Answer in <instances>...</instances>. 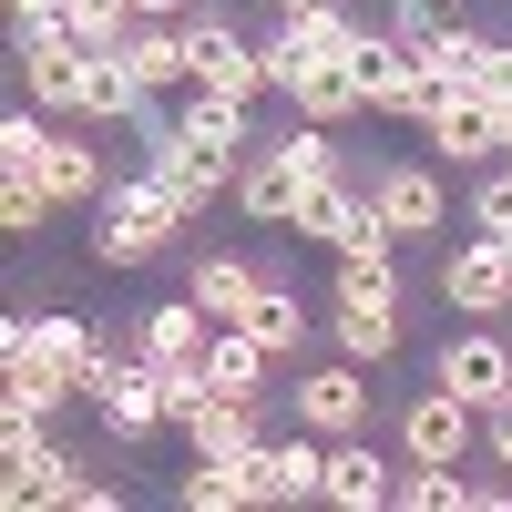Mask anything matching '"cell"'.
I'll return each mask as SVG.
<instances>
[{"instance_id": "9c48e42d", "label": "cell", "mask_w": 512, "mask_h": 512, "mask_svg": "<svg viewBox=\"0 0 512 512\" xmlns=\"http://www.w3.org/2000/svg\"><path fill=\"white\" fill-rule=\"evenodd\" d=\"M82 62H93V41H82L72 21L21 31V93H31L41 113H82Z\"/></svg>"}, {"instance_id": "7402d4cb", "label": "cell", "mask_w": 512, "mask_h": 512, "mask_svg": "<svg viewBox=\"0 0 512 512\" xmlns=\"http://www.w3.org/2000/svg\"><path fill=\"white\" fill-rule=\"evenodd\" d=\"M236 205H246L267 236H287V216H297V175H287V154L256 144V154H246V175H236Z\"/></svg>"}, {"instance_id": "74e56055", "label": "cell", "mask_w": 512, "mask_h": 512, "mask_svg": "<svg viewBox=\"0 0 512 512\" xmlns=\"http://www.w3.org/2000/svg\"><path fill=\"white\" fill-rule=\"evenodd\" d=\"M267 11H277V21H297V11H318V0H267Z\"/></svg>"}, {"instance_id": "f1b7e54d", "label": "cell", "mask_w": 512, "mask_h": 512, "mask_svg": "<svg viewBox=\"0 0 512 512\" xmlns=\"http://www.w3.org/2000/svg\"><path fill=\"white\" fill-rule=\"evenodd\" d=\"M72 492H82V472H72L52 441H31V451L11 461V502H21V512H31V502H72Z\"/></svg>"}, {"instance_id": "7a4b0ae2", "label": "cell", "mask_w": 512, "mask_h": 512, "mask_svg": "<svg viewBox=\"0 0 512 512\" xmlns=\"http://www.w3.org/2000/svg\"><path fill=\"white\" fill-rule=\"evenodd\" d=\"M400 349V267H359V256H338V359L379 369Z\"/></svg>"}, {"instance_id": "f546056e", "label": "cell", "mask_w": 512, "mask_h": 512, "mask_svg": "<svg viewBox=\"0 0 512 512\" xmlns=\"http://www.w3.org/2000/svg\"><path fill=\"white\" fill-rule=\"evenodd\" d=\"M31 349H41V359H62L72 379H93V359H103V338L82 328L72 308H41V318H31Z\"/></svg>"}, {"instance_id": "2e32d148", "label": "cell", "mask_w": 512, "mask_h": 512, "mask_svg": "<svg viewBox=\"0 0 512 512\" xmlns=\"http://www.w3.org/2000/svg\"><path fill=\"white\" fill-rule=\"evenodd\" d=\"M175 431H185V451H216V461H236V451H256V441H267V410H256V400H236V390H216L205 410H185Z\"/></svg>"}, {"instance_id": "603a6c76", "label": "cell", "mask_w": 512, "mask_h": 512, "mask_svg": "<svg viewBox=\"0 0 512 512\" xmlns=\"http://www.w3.org/2000/svg\"><path fill=\"white\" fill-rule=\"evenodd\" d=\"M175 123H185L195 144H236V154H246V144H267V134H256V103H236V93H205V82L175 103Z\"/></svg>"}, {"instance_id": "4316f807", "label": "cell", "mask_w": 512, "mask_h": 512, "mask_svg": "<svg viewBox=\"0 0 512 512\" xmlns=\"http://www.w3.org/2000/svg\"><path fill=\"white\" fill-rule=\"evenodd\" d=\"M236 328H256V338H267L277 359H297V349H308V308H297V287H277V277L256 287V308H246Z\"/></svg>"}, {"instance_id": "6da1fadb", "label": "cell", "mask_w": 512, "mask_h": 512, "mask_svg": "<svg viewBox=\"0 0 512 512\" xmlns=\"http://www.w3.org/2000/svg\"><path fill=\"white\" fill-rule=\"evenodd\" d=\"M93 216H103V226H93V256H103V267H154V256L195 226L154 164H144V175H123V185H103V205H93Z\"/></svg>"}, {"instance_id": "d6a6232c", "label": "cell", "mask_w": 512, "mask_h": 512, "mask_svg": "<svg viewBox=\"0 0 512 512\" xmlns=\"http://www.w3.org/2000/svg\"><path fill=\"white\" fill-rule=\"evenodd\" d=\"M41 216H52V195H41L31 175H0V226H11V236H41Z\"/></svg>"}, {"instance_id": "cb8c5ba5", "label": "cell", "mask_w": 512, "mask_h": 512, "mask_svg": "<svg viewBox=\"0 0 512 512\" xmlns=\"http://www.w3.org/2000/svg\"><path fill=\"white\" fill-rule=\"evenodd\" d=\"M267 154H287V175H297V185L349 175V154H338V123H308V113H297L287 134H267ZM349 185H359V175H349Z\"/></svg>"}, {"instance_id": "8d00e7d4", "label": "cell", "mask_w": 512, "mask_h": 512, "mask_svg": "<svg viewBox=\"0 0 512 512\" xmlns=\"http://www.w3.org/2000/svg\"><path fill=\"white\" fill-rule=\"evenodd\" d=\"M195 0H134V21H185Z\"/></svg>"}, {"instance_id": "d4e9b609", "label": "cell", "mask_w": 512, "mask_h": 512, "mask_svg": "<svg viewBox=\"0 0 512 512\" xmlns=\"http://www.w3.org/2000/svg\"><path fill=\"white\" fill-rule=\"evenodd\" d=\"M359 185L349 175H328V185H297V216H287V236H318V246H338V236H349L359 226Z\"/></svg>"}, {"instance_id": "e575fe53", "label": "cell", "mask_w": 512, "mask_h": 512, "mask_svg": "<svg viewBox=\"0 0 512 512\" xmlns=\"http://www.w3.org/2000/svg\"><path fill=\"white\" fill-rule=\"evenodd\" d=\"M41 21H62V0H11V31H41Z\"/></svg>"}, {"instance_id": "ba28073f", "label": "cell", "mask_w": 512, "mask_h": 512, "mask_svg": "<svg viewBox=\"0 0 512 512\" xmlns=\"http://www.w3.org/2000/svg\"><path fill=\"white\" fill-rule=\"evenodd\" d=\"M287 420H297V431H318V441L369 431V369H359V359H318V369L287 390Z\"/></svg>"}, {"instance_id": "30bf717a", "label": "cell", "mask_w": 512, "mask_h": 512, "mask_svg": "<svg viewBox=\"0 0 512 512\" xmlns=\"http://www.w3.org/2000/svg\"><path fill=\"white\" fill-rule=\"evenodd\" d=\"M441 297L461 318H512V236H461L441 256Z\"/></svg>"}, {"instance_id": "4fadbf2b", "label": "cell", "mask_w": 512, "mask_h": 512, "mask_svg": "<svg viewBox=\"0 0 512 512\" xmlns=\"http://www.w3.org/2000/svg\"><path fill=\"white\" fill-rule=\"evenodd\" d=\"M420 134H431V154H441V164H461V175H482V164L502 154V134H492V103H482V93H441Z\"/></svg>"}, {"instance_id": "8992f818", "label": "cell", "mask_w": 512, "mask_h": 512, "mask_svg": "<svg viewBox=\"0 0 512 512\" xmlns=\"http://www.w3.org/2000/svg\"><path fill=\"white\" fill-rule=\"evenodd\" d=\"M431 379L441 390H461L482 420L512 400V338H502V318H472V328H451L441 338V359H431Z\"/></svg>"}, {"instance_id": "44dd1931", "label": "cell", "mask_w": 512, "mask_h": 512, "mask_svg": "<svg viewBox=\"0 0 512 512\" xmlns=\"http://www.w3.org/2000/svg\"><path fill=\"white\" fill-rule=\"evenodd\" d=\"M256 287H267V267H256V256H195V277H185V297H195L216 328L256 308Z\"/></svg>"}, {"instance_id": "ffe728a7", "label": "cell", "mask_w": 512, "mask_h": 512, "mask_svg": "<svg viewBox=\"0 0 512 512\" xmlns=\"http://www.w3.org/2000/svg\"><path fill=\"white\" fill-rule=\"evenodd\" d=\"M267 369H277V349H267V338H256V328H216V338H205V379H216V390H236V400H267Z\"/></svg>"}, {"instance_id": "7c38bea8", "label": "cell", "mask_w": 512, "mask_h": 512, "mask_svg": "<svg viewBox=\"0 0 512 512\" xmlns=\"http://www.w3.org/2000/svg\"><path fill=\"white\" fill-rule=\"evenodd\" d=\"M472 420H482V410L431 379V390L400 410V451H410V461H472Z\"/></svg>"}, {"instance_id": "8fae6325", "label": "cell", "mask_w": 512, "mask_h": 512, "mask_svg": "<svg viewBox=\"0 0 512 512\" xmlns=\"http://www.w3.org/2000/svg\"><path fill=\"white\" fill-rule=\"evenodd\" d=\"M359 185H369L379 216H390V236H400V246H420V236H441V226H451V195H441L431 164H369Z\"/></svg>"}, {"instance_id": "83f0119b", "label": "cell", "mask_w": 512, "mask_h": 512, "mask_svg": "<svg viewBox=\"0 0 512 512\" xmlns=\"http://www.w3.org/2000/svg\"><path fill=\"white\" fill-rule=\"evenodd\" d=\"M390 502H410V512H472V472H461V461H410Z\"/></svg>"}, {"instance_id": "4dcf8cb0", "label": "cell", "mask_w": 512, "mask_h": 512, "mask_svg": "<svg viewBox=\"0 0 512 512\" xmlns=\"http://www.w3.org/2000/svg\"><path fill=\"white\" fill-rule=\"evenodd\" d=\"M62 21L93 41V52H123V31H134V0H62Z\"/></svg>"}, {"instance_id": "1f68e13d", "label": "cell", "mask_w": 512, "mask_h": 512, "mask_svg": "<svg viewBox=\"0 0 512 512\" xmlns=\"http://www.w3.org/2000/svg\"><path fill=\"white\" fill-rule=\"evenodd\" d=\"M461 226H472V236H512V164H502V175H482L472 195H461Z\"/></svg>"}, {"instance_id": "277c9868", "label": "cell", "mask_w": 512, "mask_h": 512, "mask_svg": "<svg viewBox=\"0 0 512 512\" xmlns=\"http://www.w3.org/2000/svg\"><path fill=\"white\" fill-rule=\"evenodd\" d=\"M144 164H154L164 185H175V205H185V216H205V205H216V195H236V175H246V154H236V144H195L185 123H144Z\"/></svg>"}, {"instance_id": "9a60e30c", "label": "cell", "mask_w": 512, "mask_h": 512, "mask_svg": "<svg viewBox=\"0 0 512 512\" xmlns=\"http://www.w3.org/2000/svg\"><path fill=\"white\" fill-rule=\"evenodd\" d=\"M400 492V472L369 451V431H349V441H328V482H318V502H338V512H379Z\"/></svg>"}, {"instance_id": "3957f363", "label": "cell", "mask_w": 512, "mask_h": 512, "mask_svg": "<svg viewBox=\"0 0 512 512\" xmlns=\"http://www.w3.org/2000/svg\"><path fill=\"white\" fill-rule=\"evenodd\" d=\"M185 52H195V82H205V93H236V103L277 93V82H267V41H246V31L226 21V0H195V11H185Z\"/></svg>"}, {"instance_id": "d590c367", "label": "cell", "mask_w": 512, "mask_h": 512, "mask_svg": "<svg viewBox=\"0 0 512 512\" xmlns=\"http://www.w3.org/2000/svg\"><path fill=\"white\" fill-rule=\"evenodd\" d=\"M492 461H502V472H512V400L492 410Z\"/></svg>"}, {"instance_id": "d6986e66", "label": "cell", "mask_w": 512, "mask_h": 512, "mask_svg": "<svg viewBox=\"0 0 512 512\" xmlns=\"http://www.w3.org/2000/svg\"><path fill=\"white\" fill-rule=\"evenodd\" d=\"M287 103L308 113V123H349V113H369V82H359V62H308V52H297Z\"/></svg>"}, {"instance_id": "52a82bcc", "label": "cell", "mask_w": 512, "mask_h": 512, "mask_svg": "<svg viewBox=\"0 0 512 512\" xmlns=\"http://www.w3.org/2000/svg\"><path fill=\"white\" fill-rule=\"evenodd\" d=\"M236 472H246V502H318V482H328V441L287 420V441L267 431L256 451H236Z\"/></svg>"}, {"instance_id": "e0dca14e", "label": "cell", "mask_w": 512, "mask_h": 512, "mask_svg": "<svg viewBox=\"0 0 512 512\" xmlns=\"http://www.w3.org/2000/svg\"><path fill=\"white\" fill-rule=\"evenodd\" d=\"M123 62L144 72V93H195V52H185V21H134V31H123Z\"/></svg>"}, {"instance_id": "836d02e7", "label": "cell", "mask_w": 512, "mask_h": 512, "mask_svg": "<svg viewBox=\"0 0 512 512\" xmlns=\"http://www.w3.org/2000/svg\"><path fill=\"white\" fill-rule=\"evenodd\" d=\"M41 134H52L41 113H11V123H0V175H21V164L41 154Z\"/></svg>"}, {"instance_id": "484cf974", "label": "cell", "mask_w": 512, "mask_h": 512, "mask_svg": "<svg viewBox=\"0 0 512 512\" xmlns=\"http://www.w3.org/2000/svg\"><path fill=\"white\" fill-rule=\"evenodd\" d=\"M287 31H297V52H308V62H359V41H369V21H359V11H338V0L297 11Z\"/></svg>"}, {"instance_id": "ac0fdd59", "label": "cell", "mask_w": 512, "mask_h": 512, "mask_svg": "<svg viewBox=\"0 0 512 512\" xmlns=\"http://www.w3.org/2000/svg\"><path fill=\"white\" fill-rule=\"evenodd\" d=\"M205 338H216V318H205L195 297H164V308L134 318V338H123V349H144V359L164 369V359H205Z\"/></svg>"}, {"instance_id": "5bb4252c", "label": "cell", "mask_w": 512, "mask_h": 512, "mask_svg": "<svg viewBox=\"0 0 512 512\" xmlns=\"http://www.w3.org/2000/svg\"><path fill=\"white\" fill-rule=\"evenodd\" d=\"M21 175L52 195V205H103V185H113V175H103V154L82 144V134H41V154L21 164Z\"/></svg>"}, {"instance_id": "5b68a950", "label": "cell", "mask_w": 512, "mask_h": 512, "mask_svg": "<svg viewBox=\"0 0 512 512\" xmlns=\"http://www.w3.org/2000/svg\"><path fill=\"white\" fill-rule=\"evenodd\" d=\"M82 400L103 410L113 441H144V431H164V420H175V410H164V369H154L144 349H103L93 379H82Z\"/></svg>"}]
</instances>
